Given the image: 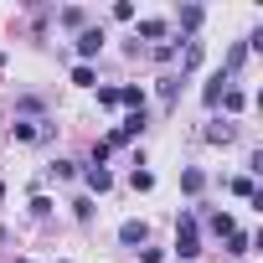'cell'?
Instances as JSON below:
<instances>
[{"mask_svg":"<svg viewBox=\"0 0 263 263\" xmlns=\"http://www.w3.org/2000/svg\"><path fill=\"white\" fill-rule=\"evenodd\" d=\"M140 36H145V42H160V36H165V21H155V16L140 21Z\"/></svg>","mask_w":263,"mask_h":263,"instance_id":"7","label":"cell"},{"mask_svg":"<svg viewBox=\"0 0 263 263\" xmlns=\"http://www.w3.org/2000/svg\"><path fill=\"white\" fill-rule=\"evenodd\" d=\"M119 103H124L129 114H145V88H135V83H129V88H119Z\"/></svg>","mask_w":263,"mask_h":263,"instance_id":"2","label":"cell"},{"mask_svg":"<svg viewBox=\"0 0 263 263\" xmlns=\"http://www.w3.org/2000/svg\"><path fill=\"white\" fill-rule=\"evenodd\" d=\"M212 232H217V237H232L237 227H232V217H227V212H217V217H212Z\"/></svg>","mask_w":263,"mask_h":263,"instance_id":"10","label":"cell"},{"mask_svg":"<svg viewBox=\"0 0 263 263\" xmlns=\"http://www.w3.org/2000/svg\"><path fill=\"white\" fill-rule=\"evenodd\" d=\"M21 263H26V258H21Z\"/></svg>","mask_w":263,"mask_h":263,"instance_id":"20","label":"cell"},{"mask_svg":"<svg viewBox=\"0 0 263 263\" xmlns=\"http://www.w3.org/2000/svg\"><path fill=\"white\" fill-rule=\"evenodd\" d=\"M88 186H93V191H108V186H114V176H108L103 165H93V171H88Z\"/></svg>","mask_w":263,"mask_h":263,"instance_id":"8","label":"cell"},{"mask_svg":"<svg viewBox=\"0 0 263 263\" xmlns=\"http://www.w3.org/2000/svg\"><path fill=\"white\" fill-rule=\"evenodd\" d=\"M181 26L196 31V26H201V6H186V11H181Z\"/></svg>","mask_w":263,"mask_h":263,"instance_id":"12","label":"cell"},{"mask_svg":"<svg viewBox=\"0 0 263 263\" xmlns=\"http://www.w3.org/2000/svg\"><path fill=\"white\" fill-rule=\"evenodd\" d=\"M176 253H181L176 263H191V258L201 253V237H196V217H191V212L176 217Z\"/></svg>","mask_w":263,"mask_h":263,"instance_id":"1","label":"cell"},{"mask_svg":"<svg viewBox=\"0 0 263 263\" xmlns=\"http://www.w3.org/2000/svg\"><path fill=\"white\" fill-rule=\"evenodd\" d=\"M62 26H72V31H88V11L67 6V11H62Z\"/></svg>","mask_w":263,"mask_h":263,"instance_id":"5","label":"cell"},{"mask_svg":"<svg viewBox=\"0 0 263 263\" xmlns=\"http://www.w3.org/2000/svg\"><path fill=\"white\" fill-rule=\"evenodd\" d=\"M181 186H186V191H191V196H196V191H201V186H206V176H201V171H196V165H191V171H181Z\"/></svg>","mask_w":263,"mask_h":263,"instance_id":"9","label":"cell"},{"mask_svg":"<svg viewBox=\"0 0 263 263\" xmlns=\"http://www.w3.org/2000/svg\"><path fill=\"white\" fill-rule=\"evenodd\" d=\"M78 52H83V57H98V52H103V31H93V26H88V31L78 36Z\"/></svg>","mask_w":263,"mask_h":263,"instance_id":"3","label":"cell"},{"mask_svg":"<svg viewBox=\"0 0 263 263\" xmlns=\"http://www.w3.org/2000/svg\"><path fill=\"white\" fill-rule=\"evenodd\" d=\"M206 140H212V145H227V140H232V124H212Z\"/></svg>","mask_w":263,"mask_h":263,"instance_id":"11","label":"cell"},{"mask_svg":"<svg viewBox=\"0 0 263 263\" xmlns=\"http://www.w3.org/2000/svg\"><path fill=\"white\" fill-rule=\"evenodd\" d=\"M98 103L103 108H119V88H98Z\"/></svg>","mask_w":263,"mask_h":263,"instance_id":"17","label":"cell"},{"mask_svg":"<svg viewBox=\"0 0 263 263\" xmlns=\"http://www.w3.org/2000/svg\"><path fill=\"white\" fill-rule=\"evenodd\" d=\"M232 191H237V196H258V191H253V176H237V181H232Z\"/></svg>","mask_w":263,"mask_h":263,"instance_id":"18","label":"cell"},{"mask_svg":"<svg viewBox=\"0 0 263 263\" xmlns=\"http://www.w3.org/2000/svg\"><path fill=\"white\" fill-rule=\"evenodd\" d=\"M0 67H6V52H0Z\"/></svg>","mask_w":263,"mask_h":263,"instance_id":"19","label":"cell"},{"mask_svg":"<svg viewBox=\"0 0 263 263\" xmlns=\"http://www.w3.org/2000/svg\"><path fill=\"white\" fill-rule=\"evenodd\" d=\"M72 83L78 88H93V67H72Z\"/></svg>","mask_w":263,"mask_h":263,"instance_id":"16","label":"cell"},{"mask_svg":"<svg viewBox=\"0 0 263 263\" xmlns=\"http://www.w3.org/2000/svg\"><path fill=\"white\" fill-rule=\"evenodd\" d=\"M145 237H150V227H145V222H124V227H119V242H129V248L145 242Z\"/></svg>","mask_w":263,"mask_h":263,"instance_id":"4","label":"cell"},{"mask_svg":"<svg viewBox=\"0 0 263 263\" xmlns=\"http://www.w3.org/2000/svg\"><path fill=\"white\" fill-rule=\"evenodd\" d=\"M129 186H135V191H150V186H155V176H150V171H135V176H129Z\"/></svg>","mask_w":263,"mask_h":263,"instance_id":"14","label":"cell"},{"mask_svg":"<svg viewBox=\"0 0 263 263\" xmlns=\"http://www.w3.org/2000/svg\"><path fill=\"white\" fill-rule=\"evenodd\" d=\"M227 253H232V258L253 253V237H248V232H232V237H227Z\"/></svg>","mask_w":263,"mask_h":263,"instance_id":"6","label":"cell"},{"mask_svg":"<svg viewBox=\"0 0 263 263\" xmlns=\"http://www.w3.org/2000/svg\"><path fill=\"white\" fill-rule=\"evenodd\" d=\"M201 62V42H186V57H181V67H196Z\"/></svg>","mask_w":263,"mask_h":263,"instance_id":"15","label":"cell"},{"mask_svg":"<svg viewBox=\"0 0 263 263\" xmlns=\"http://www.w3.org/2000/svg\"><path fill=\"white\" fill-rule=\"evenodd\" d=\"M217 103H222V108H227V114H237V108H242V93H237V88H227V93H222V98H217Z\"/></svg>","mask_w":263,"mask_h":263,"instance_id":"13","label":"cell"}]
</instances>
